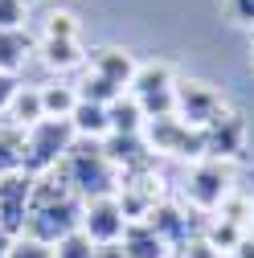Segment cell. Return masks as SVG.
<instances>
[{
    "label": "cell",
    "instance_id": "cell-1",
    "mask_svg": "<svg viewBox=\"0 0 254 258\" xmlns=\"http://www.w3.org/2000/svg\"><path fill=\"white\" fill-rule=\"evenodd\" d=\"M82 197L61 180L57 172L37 176L33 184V201H29V217H25V234L57 246L61 238H70L82 230Z\"/></svg>",
    "mask_w": 254,
    "mask_h": 258
},
{
    "label": "cell",
    "instance_id": "cell-2",
    "mask_svg": "<svg viewBox=\"0 0 254 258\" xmlns=\"http://www.w3.org/2000/svg\"><path fill=\"white\" fill-rule=\"evenodd\" d=\"M53 172L66 180L82 201H90V197H115V192H119V168L111 164L103 140H78Z\"/></svg>",
    "mask_w": 254,
    "mask_h": 258
},
{
    "label": "cell",
    "instance_id": "cell-3",
    "mask_svg": "<svg viewBox=\"0 0 254 258\" xmlns=\"http://www.w3.org/2000/svg\"><path fill=\"white\" fill-rule=\"evenodd\" d=\"M78 144L70 119H41L25 132V172L29 176H49L66 152Z\"/></svg>",
    "mask_w": 254,
    "mask_h": 258
},
{
    "label": "cell",
    "instance_id": "cell-4",
    "mask_svg": "<svg viewBox=\"0 0 254 258\" xmlns=\"http://www.w3.org/2000/svg\"><path fill=\"white\" fill-rule=\"evenodd\" d=\"M127 94L144 107V119H164L176 115V74L168 61H144L136 70Z\"/></svg>",
    "mask_w": 254,
    "mask_h": 258
},
{
    "label": "cell",
    "instance_id": "cell-5",
    "mask_svg": "<svg viewBox=\"0 0 254 258\" xmlns=\"http://www.w3.org/2000/svg\"><path fill=\"white\" fill-rule=\"evenodd\" d=\"M234 192V172L226 160H197L184 176V201L193 205L197 213H217L221 201Z\"/></svg>",
    "mask_w": 254,
    "mask_h": 258
},
{
    "label": "cell",
    "instance_id": "cell-6",
    "mask_svg": "<svg viewBox=\"0 0 254 258\" xmlns=\"http://www.w3.org/2000/svg\"><path fill=\"white\" fill-rule=\"evenodd\" d=\"M144 140L156 156H176V160H205V136L197 127H188L184 119L176 115H164V119H148L144 123Z\"/></svg>",
    "mask_w": 254,
    "mask_h": 258
},
{
    "label": "cell",
    "instance_id": "cell-7",
    "mask_svg": "<svg viewBox=\"0 0 254 258\" xmlns=\"http://www.w3.org/2000/svg\"><path fill=\"white\" fill-rule=\"evenodd\" d=\"M226 99L201 78H176V119H184L188 127H197V132H205L209 123H217L221 115H226Z\"/></svg>",
    "mask_w": 254,
    "mask_h": 258
},
{
    "label": "cell",
    "instance_id": "cell-8",
    "mask_svg": "<svg viewBox=\"0 0 254 258\" xmlns=\"http://www.w3.org/2000/svg\"><path fill=\"white\" fill-rule=\"evenodd\" d=\"M127 230V213L119 205V197H90L82 205V234L94 242V246H107V242H119Z\"/></svg>",
    "mask_w": 254,
    "mask_h": 258
},
{
    "label": "cell",
    "instance_id": "cell-9",
    "mask_svg": "<svg viewBox=\"0 0 254 258\" xmlns=\"http://www.w3.org/2000/svg\"><path fill=\"white\" fill-rule=\"evenodd\" d=\"M33 184H37V176H29V172L0 176V225H5L13 238L25 234V217H29V201H33Z\"/></svg>",
    "mask_w": 254,
    "mask_h": 258
},
{
    "label": "cell",
    "instance_id": "cell-10",
    "mask_svg": "<svg viewBox=\"0 0 254 258\" xmlns=\"http://www.w3.org/2000/svg\"><path fill=\"white\" fill-rule=\"evenodd\" d=\"M201 136H205V156L230 164V160H238L246 152V119L238 111H226L217 123H209Z\"/></svg>",
    "mask_w": 254,
    "mask_h": 258
},
{
    "label": "cell",
    "instance_id": "cell-11",
    "mask_svg": "<svg viewBox=\"0 0 254 258\" xmlns=\"http://www.w3.org/2000/svg\"><path fill=\"white\" fill-rule=\"evenodd\" d=\"M86 66L99 74V78H107L111 86L127 90V86H132V78H136V70H140V61L127 53V49L103 45V49H90V53H86Z\"/></svg>",
    "mask_w": 254,
    "mask_h": 258
},
{
    "label": "cell",
    "instance_id": "cell-12",
    "mask_svg": "<svg viewBox=\"0 0 254 258\" xmlns=\"http://www.w3.org/2000/svg\"><path fill=\"white\" fill-rule=\"evenodd\" d=\"M144 221H152V225H156V234H160L172 250H176L180 242H188L193 234H201V230H193V221H188V209L176 205V201H160Z\"/></svg>",
    "mask_w": 254,
    "mask_h": 258
},
{
    "label": "cell",
    "instance_id": "cell-13",
    "mask_svg": "<svg viewBox=\"0 0 254 258\" xmlns=\"http://www.w3.org/2000/svg\"><path fill=\"white\" fill-rule=\"evenodd\" d=\"M119 246L127 250V258H168V254H172V246L156 234L152 221H127Z\"/></svg>",
    "mask_w": 254,
    "mask_h": 258
},
{
    "label": "cell",
    "instance_id": "cell-14",
    "mask_svg": "<svg viewBox=\"0 0 254 258\" xmlns=\"http://www.w3.org/2000/svg\"><path fill=\"white\" fill-rule=\"evenodd\" d=\"M37 53L49 70L57 74H66V70H78L82 61H86V49L78 45V37H41L37 41Z\"/></svg>",
    "mask_w": 254,
    "mask_h": 258
},
{
    "label": "cell",
    "instance_id": "cell-15",
    "mask_svg": "<svg viewBox=\"0 0 254 258\" xmlns=\"http://www.w3.org/2000/svg\"><path fill=\"white\" fill-rule=\"evenodd\" d=\"M29 53H37L29 29H0V74H17L29 61Z\"/></svg>",
    "mask_w": 254,
    "mask_h": 258
},
{
    "label": "cell",
    "instance_id": "cell-16",
    "mask_svg": "<svg viewBox=\"0 0 254 258\" xmlns=\"http://www.w3.org/2000/svg\"><path fill=\"white\" fill-rule=\"evenodd\" d=\"M70 127H74L78 140H107V136H111L107 107H99V103H82V99H78V107H74V115H70Z\"/></svg>",
    "mask_w": 254,
    "mask_h": 258
},
{
    "label": "cell",
    "instance_id": "cell-17",
    "mask_svg": "<svg viewBox=\"0 0 254 258\" xmlns=\"http://www.w3.org/2000/svg\"><path fill=\"white\" fill-rule=\"evenodd\" d=\"M107 119H111V136H144V107L132 99V94H119V99L107 107Z\"/></svg>",
    "mask_w": 254,
    "mask_h": 258
},
{
    "label": "cell",
    "instance_id": "cell-18",
    "mask_svg": "<svg viewBox=\"0 0 254 258\" xmlns=\"http://www.w3.org/2000/svg\"><path fill=\"white\" fill-rule=\"evenodd\" d=\"M45 119V107H41V86H17L13 103H9V123H17L21 132H29L33 123Z\"/></svg>",
    "mask_w": 254,
    "mask_h": 258
},
{
    "label": "cell",
    "instance_id": "cell-19",
    "mask_svg": "<svg viewBox=\"0 0 254 258\" xmlns=\"http://www.w3.org/2000/svg\"><path fill=\"white\" fill-rule=\"evenodd\" d=\"M25 172V132L17 123H0V176Z\"/></svg>",
    "mask_w": 254,
    "mask_h": 258
},
{
    "label": "cell",
    "instance_id": "cell-20",
    "mask_svg": "<svg viewBox=\"0 0 254 258\" xmlns=\"http://www.w3.org/2000/svg\"><path fill=\"white\" fill-rule=\"evenodd\" d=\"M41 107H45V119H70L74 107H78V86H70V82H45L41 86Z\"/></svg>",
    "mask_w": 254,
    "mask_h": 258
},
{
    "label": "cell",
    "instance_id": "cell-21",
    "mask_svg": "<svg viewBox=\"0 0 254 258\" xmlns=\"http://www.w3.org/2000/svg\"><path fill=\"white\" fill-rule=\"evenodd\" d=\"M201 234H205V242H209L213 250H221V254H230V250L238 246V238H242L246 230H238L234 221H226V217H217V213H213V217H209V221L201 225Z\"/></svg>",
    "mask_w": 254,
    "mask_h": 258
},
{
    "label": "cell",
    "instance_id": "cell-22",
    "mask_svg": "<svg viewBox=\"0 0 254 258\" xmlns=\"http://www.w3.org/2000/svg\"><path fill=\"white\" fill-rule=\"evenodd\" d=\"M119 94H127V90H119V86H111L107 78H99L94 70H86L82 74V82H78V99L82 103H99V107H111Z\"/></svg>",
    "mask_w": 254,
    "mask_h": 258
},
{
    "label": "cell",
    "instance_id": "cell-23",
    "mask_svg": "<svg viewBox=\"0 0 254 258\" xmlns=\"http://www.w3.org/2000/svg\"><path fill=\"white\" fill-rule=\"evenodd\" d=\"M213 217V213H209ZM217 217H226V221H234L238 230H254V201L250 197H242V192H230L226 201H221V209H217Z\"/></svg>",
    "mask_w": 254,
    "mask_h": 258
},
{
    "label": "cell",
    "instance_id": "cell-24",
    "mask_svg": "<svg viewBox=\"0 0 254 258\" xmlns=\"http://www.w3.org/2000/svg\"><path fill=\"white\" fill-rule=\"evenodd\" d=\"M53 258H94V242L78 230V234H70V238H61L57 246H53Z\"/></svg>",
    "mask_w": 254,
    "mask_h": 258
},
{
    "label": "cell",
    "instance_id": "cell-25",
    "mask_svg": "<svg viewBox=\"0 0 254 258\" xmlns=\"http://www.w3.org/2000/svg\"><path fill=\"white\" fill-rule=\"evenodd\" d=\"M5 258H53V246L29 238V234H21V238H13V250H9Z\"/></svg>",
    "mask_w": 254,
    "mask_h": 258
},
{
    "label": "cell",
    "instance_id": "cell-26",
    "mask_svg": "<svg viewBox=\"0 0 254 258\" xmlns=\"http://www.w3.org/2000/svg\"><path fill=\"white\" fill-rule=\"evenodd\" d=\"M172 254H176V258H226L221 250H213V246L205 242V234H193L188 242H180Z\"/></svg>",
    "mask_w": 254,
    "mask_h": 258
},
{
    "label": "cell",
    "instance_id": "cell-27",
    "mask_svg": "<svg viewBox=\"0 0 254 258\" xmlns=\"http://www.w3.org/2000/svg\"><path fill=\"white\" fill-rule=\"evenodd\" d=\"M41 37H78L74 13H53V17L45 21V33H41Z\"/></svg>",
    "mask_w": 254,
    "mask_h": 258
},
{
    "label": "cell",
    "instance_id": "cell-28",
    "mask_svg": "<svg viewBox=\"0 0 254 258\" xmlns=\"http://www.w3.org/2000/svg\"><path fill=\"white\" fill-rule=\"evenodd\" d=\"M0 29H25V0H0Z\"/></svg>",
    "mask_w": 254,
    "mask_h": 258
},
{
    "label": "cell",
    "instance_id": "cell-29",
    "mask_svg": "<svg viewBox=\"0 0 254 258\" xmlns=\"http://www.w3.org/2000/svg\"><path fill=\"white\" fill-rule=\"evenodd\" d=\"M226 13H230V21L254 29V0H226Z\"/></svg>",
    "mask_w": 254,
    "mask_h": 258
},
{
    "label": "cell",
    "instance_id": "cell-30",
    "mask_svg": "<svg viewBox=\"0 0 254 258\" xmlns=\"http://www.w3.org/2000/svg\"><path fill=\"white\" fill-rule=\"evenodd\" d=\"M17 78L13 74H0V111H9V103H13V94H17Z\"/></svg>",
    "mask_w": 254,
    "mask_h": 258
},
{
    "label": "cell",
    "instance_id": "cell-31",
    "mask_svg": "<svg viewBox=\"0 0 254 258\" xmlns=\"http://www.w3.org/2000/svg\"><path fill=\"white\" fill-rule=\"evenodd\" d=\"M226 258H254V230H246V234L238 238V246H234Z\"/></svg>",
    "mask_w": 254,
    "mask_h": 258
},
{
    "label": "cell",
    "instance_id": "cell-32",
    "mask_svg": "<svg viewBox=\"0 0 254 258\" xmlns=\"http://www.w3.org/2000/svg\"><path fill=\"white\" fill-rule=\"evenodd\" d=\"M94 258H127V250L119 242H107V246H94Z\"/></svg>",
    "mask_w": 254,
    "mask_h": 258
},
{
    "label": "cell",
    "instance_id": "cell-33",
    "mask_svg": "<svg viewBox=\"0 0 254 258\" xmlns=\"http://www.w3.org/2000/svg\"><path fill=\"white\" fill-rule=\"evenodd\" d=\"M9 250H13V234H9V230H5V225H0V258H5V254H9Z\"/></svg>",
    "mask_w": 254,
    "mask_h": 258
},
{
    "label": "cell",
    "instance_id": "cell-34",
    "mask_svg": "<svg viewBox=\"0 0 254 258\" xmlns=\"http://www.w3.org/2000/svg\"><path fill=\"white\" fill-rule=\"evenodd\" d=\"M250 57H254V29H250Z\"/></svg>",
    "mask_w": 254,
    "mask_h": 258
},
{
    "label": "cell",
    "instance_id": "cell-35",
    "mask_svg": "<svg viewBox=\"0 0 254 258\" xmlns=\"http://www.w3.org/2000/svg\"><path fill=\"white\" fill-rule=\"evenodd\" d=\"M25 5H37V0H25Z\"/></svg>",
    "mask_w": 254,
    "mask_h": 258
}]
</instances>
